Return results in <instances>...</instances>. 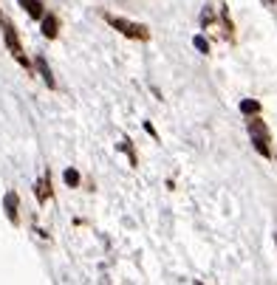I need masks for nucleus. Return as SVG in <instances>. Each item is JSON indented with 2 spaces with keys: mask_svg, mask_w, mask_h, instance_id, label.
Segmentation results:
<instances>
[{
  "mask_svg": "<svg viewBox=\"0 0 277 285\" xmlns=\"http://www.w3.org/2000/svg\"><path fill=\"white\" fill-rule=\"evenodd\" d=\"M105 20L114 26L116 31H122L125 37H130V40H147V29L139 26V23H130L125 17H114V15H105Z\"/></svg>",
  "mask_w": 277,
  "mask_h": 285,
  "instance_id": "obj_2",
  "label": "nucleus"
},
{
  "mask_svg": "<svg viewBox=\"0 0 277 285\" xmlns=\"http://www.w3.org/2000/svg\"><path fill=\"white\" fill-rule=\"evenodd\" d=\"M241 113H244V116H258V113H261V102H255V99H244L241 102Z\"/></svg>",
  "mask_w": 277,
  "mask_h": 285,
  "instance_id": "obj_11",
  "label": "nucleus"
},
{
  "mask_svg": "<svg viewBox=\"0 0 277 285\" xmlns=\"http://www.w3.org/2000/svg\"><path fill=\"white\" fill-rule=\"evenodd\" d=\"M119 150L128 155V161H130V167H139V158H136V152H133V144H130V138H122L119 144H116Z\"/></svg>",
  "mask_w": 277,
  "mask_h": 285,
  "instance_id": "obj_9",
  "label": "nucleus"
},
{
  "mask_svg": "<svg viewBox=\"0 0 277 285\" xmlns=\"http://www.w3.org/2000/svg\"><path fill=\"white\" fill-rule=\"evenodd\" d=\"M3 212H6V218L12 220V223H20V198H17L15 189H9L3 195Z\"/></svg>",
  "mask_w": 277,
  "mask_h": 285,
  "instance_id": "obj_4",
  "label": "nucleus"
},
{
  "mask_svg": "<svg viewBox=\"0 0 277 285\" xmlns=\"http://www.w3.org/2000/svg\"><path fill=\"white\" fill-rule=\"evenodd\" d=\"M193 45H196V51H201V54H210V43H207V37H201V34L193 40Z\"/></svg>",
  "mask_w": 277,
  "mask_h": 285,
  "instance_id": "obj_13",
  "label": "nucleus"
},
{
  "mask_svg": "<svg viewBox=\"0 0 277 285\" xmlns=\"http://www.w3.org/2000/svg\"><path fill=\"white\" fill-rule=\"evenodd\" d=\"M34 189H37V201L46 203V201L51 198V178H43V181L34 186Z\"/></svg>",
  "mask_w": 277,
  "mask_h": 285,
  "instance_id": "obj_10",
  "label": "nucleus"
},
{
  "mask_svg": "<svg viewBox=\"0 0 277 285\" xmlns=\"http://www.w3.org/2000/svg\"><path fill=\"white\" fill-rule=\"evenodd\" d=\"M34 71L40 74V79L49 85V88H57V79H54V74H51V65H49V60H46L43 54H37V60H34Z\"/></svg>",
  "mask_w": 277,
  "mask_h": 285,
  "instance_id": "obj_5",
  "label": "nucleus"
},
{
  "mask_svg": "<svg viewBox=\"0 0 277 285\" xmlns=\"http://www.w3.org/2000/svg\"><path fill=\"white\" fill-rule=\"evenodd\" d=\"M26 12H29V17H34V20H43V15H46V6H43V0H17Z\"/></svg>",
  "mask_w": 277,
  "mask_h": 285,
  "instance_id": "obj_7",
  "label": "nucleus"
},
{
  "mask_svg": "<svg viewBox=\"0 0 277 285\" xmlns=\"http://www.w3.org/2000/svg\"><path fill=\"white\" fill-rule=\"evenodd\" d=\"M3 40H6L9 51L15 54V60L20 62V65L32 68V65H29V60H26V51H23V45H20V37H17V31H15V26H12V23H3Z\"/></svg>",
  "mask_w": 277,
  "mask_h": 285,
  "instance_id": "obj_3",
  "label": "nucleus"
},
{
  "mask_svg": "<svg viewBox=\"0 0 277 285\" xmlns=\"http://www.w3.org/2000/svg\"><path fill=\"white\" fill-rule=\"evenodd\" d=\"M198 20H201V29H210L212 23H215V12H212L210 6H207V9L201 12V17H198Z\"/></svg>",
  "mask_w": 277,
  "mask_h": 285,
  "instance_id": "obj_12",
  "label": "nucleus"
},
{
  "mask_svg": "<svg viewBox=\"0 0 277 285\" xmlns=\"http://www.w3.org/2000/svg\"><path fill=\"white\" fill-rule=\"evenodd\" d=\"M246 130H249V138H252V147L261 152L263 158H272V133H269V127H266V121L261 116H252L249 119V124H246Z\"/></svg>",
  "mask_w": 277,
  "mask_h": 285,
  "instance_id": "obj_1",
  "label": "nucleus"
},
{
  "mask_svg": "<svg viewBox=\"0 0 277 285\" xmlns=\"http://www.w3.org/2000/svg\"><path fill=\"white\" fill-rule=\"evenodd\" d=\"M63 181H65V186H71V189H77V186L82 184V175L77 167H68L65 172H63Z\"/></svg>",
  "mask_w": 277,
  "mask_h": 285,
  "instance_id": "obj_8",
  "label": "nucleus"
},
{
  "mask_svg": "<svg viewBox=\"0 0 277 285\" xmlns=\"http://www.w3.org/2000/svg\"><path fill=\"white\" fill-rule=\"evenodd\" d=\"M275 243H277V229H275Z\"/></svg>",
  "mask_w": 277,
  "mask_h": 285,
  "instance_id": "obj_14",
  "label": "nucleus"
},
{
  "mask_svg": "<svg viewBox=\"0 0 277 285\" xmlns=\"http://www.w3.org/2000/svg\"><path fill=\"white\" fill-rule=\"evenodd\" d=\"M40 29H43V34H46L49 40H54V37L60 34V20H57V15H43Z\"/></svg>",
  "mask_w": 277,
  "mask_h": 285,
  "instance_id": "obj_6",
  "label": "nucleus"
},
{
  "mask_svg": "<svg viewBox=\"0 0 277 285\" xmlns=\"http://www.w3.org/2000/svg\"><path fill=\"white\" fill-rule=\"evenodd\" d=\"M196 285H204V283H196Z\"/></svg>",
  "mask_w": 277,
  "mask_h": 285,
  "instance_id": "obj_15",
  "label": "nucleus"
}]
</instances>
